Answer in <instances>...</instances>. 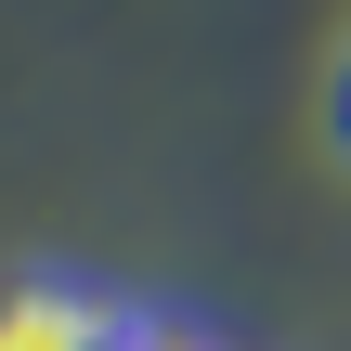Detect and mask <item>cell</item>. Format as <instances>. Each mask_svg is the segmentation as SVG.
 Wrapping results in <instances>:
<instances>
[{"instance_id": "2", "label": "cell", "mask_w": 351, "mask_h": 351, "mask_svg": "<svg viewBox=\"0 0 351 351\" xmlns=\"http://www.w3.org/2000/svg\"><path fill=\"white\" fill-rule=\"evenodd\" d=\"M313 117H326V156L351 169V39H339V65H326V91H313Z\"/></svg>"}, {"instance_id": "1", "label": "cell", "mask_w": 351, "mask_h": 351, "mask_svg": "<svg viewBox=\"0 0 351 351\" xmlns=\"http://www.w3.org/2000/svg\"><path fill=\"white\" fill-rule=\"evenodd\" d=\"M117 339H130V313L91 300V287H65V274L0 287V351H117Z\"/></svg>"}]
</instances>
